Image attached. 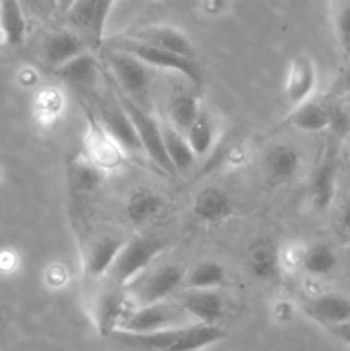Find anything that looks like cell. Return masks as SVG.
Returning a JSON list of instances; mask_svg holds the SVG:
<instances>
[{
  "label": "cell",
  "instance_id": "obj_6",
  "mask_svg": "<svg viewBox=\"0 0 350 351\" xmlns=\"http://www.w3.org/2000/svg\"><path fill=\"white\" fill-rule=\"evenodd\" d=\"M110 86V82H108ZM95 119L102 129L113 139V143L126 153L139 154L144 153L136 129L130 122L129 115L124 110L122 103L117 98L115 91L110 86V91H105L95 99Z\"/></svg>",
  "mask_w": 350,
  "mask_h": 351
},
{
  "label": "cell",
  "instance_id": "obj_1",
  "mask_svg": "<svg viewBox=\"0 0 350 351\" xmlns=\"http://www.w3.org/2000/svg\"><path fill=\"white\" fill-rule=\"evenodd\" d=\"M108 338L130 351H201L223 341L226 331L220 326L192 322L146 335L115 329Z\"/></svg>",
  "mask_w": 350,
  "mask_h": 351
},
{
  "label": "cell",
  "instance_id": "obj_29",
  "mask_svg": "<svg viewBox=\"0 0 350 351\" xmlns=\"http://www.w3.org/2000/svg\"><path fill=\"white\" fill-rule=\"evenodd\" d=\"M215 123H213L211 117L202 110L196 122L192 123L191 129L185 132V139H187L189 146L194 151L196 158H201L208 153L215 144Z\"/></svg>",
  "mask_w": 350,
  "mask_h": 351
},
{
  "label": "cell",
  "instance_id": "obj_15",
  "mask_svg": "<svg viewBox=\"0 0 350 351\" xmlns=\"http://www.w3.org/2000/svg\"><path fill=\"white\" fill-rule=\"evenodd\" d=\"M64 17L69 29L78 33L86 43L93 47L103 43V33L98 26V0H74Z\"/></svg>",
  "mask_w": 350,
  "mask_h": 351
},
{
  "label": "cell",
  "instance_id": "obj_35",
  "mask_svg": "<svg viewBox=\"0 0 350 351\" xmlns=\"http://www.w3.org/2000/svg\"><path fill=\"white\" fill-rule=\"evenodd\" d=\"M328 329H329V332L335 336V338H338L340 341H343L345 345L350 346V321L342 322V324L331 326V328H328Z\"/></svg>",
  "mask_w": 350,
  "mask_h": 351
},
{
  "label": "cell",
  "instance_id": "obj_3",
  "mask_svg": "<svg viewBox=\"0 0 350 351\" xmlns=\"http://www.w3.org/2000/svg\"><path fill=\"white\" fill-rule=\"evenodd\" d=\"M102 45L106 48H112V50L126 51V53L132 55V57H136L137 60H141L151 69L156 67L178 72V74L187 77L196 86L202 82V71L198 62H196V58H187L182 57V55L172 53V51L154 47V45L144 43V41L134 40V38L126 36V34L103 40Z\"/></svg>",
  "mask_w": 350,
  "mask_h": 351
},
{
  "label": "cell",
  "instance_id": "obj_25",
  "mask_svg": "<svg viewBox=\"0 0 350 351\" xmlns=\"http://www.w3.org/2000/svg\"><path fill=\"white\" fill-rule=\"evenodd\" d=\"M163 208V199L156 191L148 187L134 189L126 202V215L136 225L154 218Z\"/></svg>",
  "mask_w": 350,
  "mask_h": 351
},
{
  "label": "cell",
  "instance_id": "obj_18",
  "mask_svg": "<svg viewBox=\"0 0 350 351\" xmlns=\"http://www.w3.org/2000/svg\"><path fill=\"white\" fill-rule=\"evenodd\" d=\"M89 122V132L86 137L89 149V161L96 165L98 168H115L119 167L122 161L124 151L113 143L112 137L102 129L98 122H96L95 115H88Z\"/></svg>",
  "mask_w": 350,
  "mask_h": 351
},
{
  "label": "cell",
  "instance_id": "obj_23",
  "mask_svg": "<svg viewBox=\"0 0 350 351\" xmlns=\"http://www.w3.org/2000/svg\"><path fill=\"white\" fill-rule=\"evenodd\" d=\"M0 33L10 47H19L26 36V12L21 0H0Z\"/></svg>",
  "mask_w": 350,
  "mask_h": 351
},
{
  "label": "cell",
  "instance_id": "obj_20",
  "mask_svg": "<svg viewBox=\"0 0 350 351\" xmlns=\"http://www.w3.org/2000/svg\"><path fill=\"white\" fill-rule=\"evenodd\" d=\"M192 211L201 221L218 223L229 218L232 213V201L229 194L218 187H206L196 195Z\"/></svg>",
  "mask_w": 350,
  "mask_h": 351
},
{
  "label": "cell",
  "instance_id": "obj_14",
  "mask_svg": "<svg viewBox=\"0 0 350 351\" xmlns=\"http://www.w3.org/2000/svg\"><path fill=\"white\" fill-rule=\"evenodd\" d=\"M86 48H88L86 40H82L74 31H54L43 41V57L45 62L57 71L58 67L71 62L72 58L86 53Z\"/></svg>",
  "mask_w": 350,
  "mask_h": 351
},
{
  "label": "cell",
  "instance_id": "obj_38",
  "mask_svg": "<svg viewBox=\"0 0 350 351\" xmlns=\"http://www.w3.org/2000/svg\"><path fill=\"white\" fill-rule=\"evenodd\" d=\"M343 82H345L347 86H350V67H349V71L345 72V77H343Z\"/></svg>",
  "mask_w": 350,
  "mask_h": 351
},
{
  "label": "cell",
  "instance_id": "obj_13",
  "mask_svg": "<svg viewBox=\"0 0 350 351\" xmlns=\"http://www.w3.org/2000/svg\"><path fill=\"white\" fill-rule=\"evenodd\" d=\"M336 191V154L329 147L314 168L309 182V197L318 211H325L335 199Z\"/></svg>",
  "mask_w": 350,
  "mask_h": 351
},
{
  "label": "cell",
  "instance_id": "obj_36",
  "mask_svg": "<svg viewBox=\"0 0 350 351\" xmlns=\"http://www.w3.org/2000/svg\"><path fill=\"white\" fill-rule=\"evenodd\" d=\"M113 3H115V0H98V26L102 33L105 29L106 17H108L110 10H112Z\"/></svg>",
  "mask_w": 350,
  "mask_h": 351
},
{
  "label": "cell",
  "instance_id": "obj_9",
  "mask_svg": "<svg viewBox=\"0 0 350 351\" xmlns=\"http://www.w3.org/2000/svg\"><path fill=\"white\" fill-rule=\"evenodd\" d=\"M126 36L134 38V40L144 41V43L154 45L163 50L172 51V53L182 55L187 58H196V48L192 41L185 33L174 26H165V24H153V26H143L137 29L124 33Z\"/></svg>",
  "mask_w": 350,
  "mask_h": 351
},
{
  "label": "cell",
  "instance_id": "obj_19",
  "mask_svg": "<svg viewBox=\"0 0 350 351\" xmlns=\"http://www.w3.org/2000/svg\"><path fill=\"white\" fill-rule=\"evenodd\" d=\"M103 182L102 168L96 167L89 158H78L69 167V187L72 197L78 202L91 197Z\"/></svg>",
  "mask_w": 350,
  "mask_h": 351
},
{
  "label": "cell",
  "instance_id": "obj_21",
  "mask_svg": "<svg viewBox=\"0 0 350 351\" xmlns=\"http://www.w3.org/2000/svg\"><path fill=\"white\" fill-rule=\"evenodd\" d=\"M124 243V240L113 235H105L95 240L86 254V273L91 278H100L110 273Z\"/></svg>",
  "mask_w": 350,
  "mask_h": 351
},
{
  "label": "cell",
  "instance_id": "obj_33",
  "mask_svg": "<svg viewBox=\"0 0 350 351\" xmlns=\"http://www.w3.org/2000/svg\"><path fill=\"white\" fill-rule=\"evenodd\" d=\"M21 3H23L24 12L41 21L48 19L51 12H55L51 0H21Z\"/></svg>",
  "mask_w": 350,
  "mask_h": 351
},
{
  "label": "cell",
  "instance_id": "obj_8",
  "mask_svg": "<svg viewBox=\"0 0 350 351\" xmlns=\"http://www.w3.org/2000/svg\"><path fill=\"white\" fill-rule=\"evenodd\" d=\"M182 281H184V269L177 264H165L153 273H144L132 285L134 288L129 298L132 300L134 308L165 302L177 291Z\"/></svg>",
  "mask_w": 350,
  "mask_h": 351
},
{
  "label": "cell",
  "instance_id": "obj_24",
  "mask_svg": "<svg viewBox=\"0 0 350 351\" xmlns=\"http://www.w3.org/2000/svg\"><path fill=\"white\" fill-rule=\"evenodd\" d=\"M285 125L304 132H321L331 125V112L321 103L305 101L287 117Z\"/></svg>",
  "mask_w": 350,
  "mask_h": 351
},
{
  "label": "cell",
  "instance_id": "obj_34",
  "mask_svg": "<svg viewBox=\"0 0 350 351\" xmlns=\"http://www.w3.org/2000/svg\"><path fill=\"white\" fill-rule=\"evenodd\" d=\"M338 230L343 237H350V199L340 209Z\"/></svg>",
  "mask_w": 350,
  "mask_h": 351
},
{
  "label": "cell",
  "instance_id": "obj_12",
  "mask_svg": "<svg viewBox=\"0 0 350 351\" xmlns=\"http://www.w3.org/2000/svg\"><path fill=\"white\" fill-rule=\"evenodd\" d=\"M55 74L79 95H89L95 91L96 82L103 75V65L86 51L58 67Z\"/></svg>",
  "mask_w": 350,
  "mask_h": 351
},
{
  "label": "cell",
  "instance_id": "obj_32",
  "mask_svg": "<svg viewBox=\"0 0 350 351\" xmlns=\"http://www.w3.org/2000/svg\"><path fill=\"white\" fill-rule=\"evenodd\" d=\"M335 27L338 43L342 47L343 53H350V0H340L336 5L335 14Z\"/></svg>",
  "mask_w": 350,
  "mask_h": 351
},
{
  "label": "cell",
  "instance_id": "obj_27",
  "mask_svg": "<svg viewBox=\"0 0 350 351\" xmlns=\"http://www.w3.org/2000/svg\"><path fill=\"white\" fill-rule=\"evenodd\" d=\"M299 165H301V154L288 144H277L266 154L268 175L275 182L290 180L299 170Z\"/></svg>",
  "mask_w": 350,
  "mask_h": 351
},
{
  "label": "cell",
  "instance_id": "obj_26",
  "mask_svg": "<svg viewBox=\"0 0 350 351\" xmlns=\"http://www.w3.org/2000/svg\"><path fill=\"white\" fill-rule=\"evenodd\" d=\"M160 125L165 149H167V154L168 158H170L172 165H174L175 171H177V173H185L196 161L194 151L191 149L184 134H180L177 129H174L167 120H165V122H160Z\"/></svg>",
  "mask_w": 350,
  "mask_h": 351
},
{
  "label": "cell",
  "instance_id": "obj_31",
  "mask_svg": "<svg viewBox=\"0 0 350 351\" xmlns=\"http://www.w3.org/2000/svg\"><path fill=\"white\" fill-rule=\"evenodd\" d=\"M302 266L312 276H326L336 267V256L328 245L311 247L302 257Z\"/></svg>",
  "mask_w": 350,
  "mask_h": 351
},
{
  "label": "cell",
  "instance_id": "obj_5",
  "mask_svg": "<svg viewBox=\"0 0 350 351\" xmlns=\"http://www.w3.org/2000/svg\"><path fill=\"white\" fill-rule=\"evenodd\" d=\"M113 91H115L117 98H119V101L122 103L124 110H126L127 115H129L130 122H132L134 129H136V132H137V137H139V141H141L143 151L148 154V158L151 160V163H153L158 170L163 171V173L177 175V171H175L174 165H172L170 158H168L167 149H165L160 122H158V120L154 119V117L151 115L146 108H143V106H139L137 103H134L132 99H129L126 95H122L120 91H117L115 88H113Z\"/></svg>",
  "mask_w": 350,
  "mask_h": 351
},
{
  "label": "cell",
  "instance_id": "obj_10",
  "mask_svg": "<svg viewBox=\"0 0 350 351\" xmlns=\"http://www.w3.org/2000/svg\"><path fill=\"white\" fill-rule=\"evenodd\" d=\"M318 74L314 62L307 55H297L292 58L285 77V98L294 108L309 101V96L314 93Z\"/></svg>",
  "mask_w": 350,
  "mask_h": 351
},
{
  "label": "cell",
  "instance_id": "obj_30",
  "mask_svg": "<svg viewBox=\"0 0 350 351\" xmlns=\"http://www.w3.org/2000/svg\"><path fill=\"white\" fill-rule=\"evenodd\" d=\"M189 290H216L225 281V269L218 263H199L185 278Z\"/></svg>",
  "mask_w": 350,
  "mask_h": 351
},
{
  "label": "cell",
  "instance_id": "obj_17",
  "mask_svg": "<svg viewBox=\"0 0 350 351\" xmlns=\"http://www.w3.org/2000/svg\"><path fill=\"white\" fill-rule=\"evenodd\" d=\"M304 308L309 317L326 328L350 321V298L345 295L323 293L311 298Z\"/></svg>",
  "mask_w": 350,
  "mask_h": 351
},
{
  "label": "cell",
  "instance_id": "obj_28",
  "mask_svg": "<svg viewBox=\"0 0 350 351\" xmlns=\"http://www.w3.org/2000/svg\"><path fill=\"white\" fill-rule=\"evenodd\" d=\"M201 112L202 108L199 106V99L194 95L175 93L170 98V103H168L167 122L185 136V132L191 129V125L196 122Z\"/></svg>",
  "mask_w": 350,
  "mask_h": 351
},
{
  "label": "cell",
  "instance_id": "obj_7",
  "mask_svg": "<svg viewBox=\"0 0 350 351\" xmlns=\"http://www.w3.org/2000/svg\"><path fill=\"white\" fill-rule=\"evenodd\" d=\"M192 322L194 321L189 317V314L180 307L178 302L165 300L146 305V307L134 308L124 317L117 329L126 332H136V335H146V332L187 326Z\"/></svg>",
  "mask_w": 350,
  "mask_h": 351
},
{
  "label": "cell",
  "instance_id": "obj_4",
  "mask_svg": "<svg viewBox=\"0 0 350 351\" xmlns=\"http://www.w3.org/2000/svg\"><path fill=\"white\" fill-rule=\"evenodd\" d=\"M165 245L156 237L139 235L124 243L110 269L113 283L119 288L132 287L150 267V264L163 252Z\"/></svg>",
  "mask_w": 350,
  "mask_h": 351
},
{
  "label": "cell",
  "instance_id": "obj_2",
  "mask_svg": "<svg viewBox=\"0 0 350 351\" xmlns=\"http://www.w3.org/2000/svg\"><path fill=\"white\" fill-rule=\"evenodd\" d=\"M102 60L110 84L134 103L146 108L151 84V67L126 51L112 50L106 47H103L102 50Z\"/></svg>",
  "mask_w": 350,
  "mask_h": 351
},
{
  "label": "cell",
  "instance_id": "obj_22",
  "mask_svg": "<svg viewBox=\"0 0 350 351\" xmlns=\"http://www.w3.org/2000/svg\"><path fill=\"white\" fill-rule=\"evenodd\" d=\"M249 269L254 278L270 281L280 273V252L270 239H259L249 250Z\"/></svg>",
  "mask_w": 350,
  "mask_h": 351
},
{
  "label": "cell",
  "instance_id": "obj_37",
  "mask_svg": "<svg viewBox=\"0 0 350 351\" xmlns=\"http://www.w3.org/2000/svg\"><path fill=\"white\" fill-rule=\"evenodd\" d=\"M72 2H74V0H51V3H54V10L57 14H60V16H65V14H67V10L71 9Z\"/></svg>",
  "mask_w": 350,
  "mask_h": 351
},
{
  "label": "cell",
  "instance_id": "obj_11",
  "mask_svg": "<svg viewBox=\"0 0 350 351\" xmlns=\"http://www.w3.org/2000/svg\"><path fill=\"white\" fill-rule=\"evenodd\" d=\"M178 304L189 314V317L199 324L218 326L225 315V302L215 290H185L178 297Z\"/></svg>",
  "mask_w": 350,
  "mask_h": 351
},
{
  "label": "cell",
  "instance_id": "obj_16",
  "mask_svg": "<svg viewBox=\"0 0 350 351\" xmlns=\"http://www.w3.org/2000/svg\"><path fill=\"white\" fill-rule=\"evenodd\" d=\"M129 297L120 290L103 291L95 307V321L100 335L108 338L129 314Z\"/></svg>",
  "mask_w": 350,
  "mask_h": 351
}]
</instances>
